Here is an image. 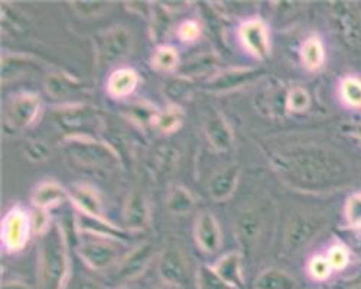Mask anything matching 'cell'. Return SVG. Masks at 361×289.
Segmentation results:
<instances>
[{
    "instance_id": "obj_18",
    "label": "cell",
    "mask_w": 361,
    "mask_h": 289,
    "mask_svg": "<svg viewBox=\"0 0 361 289\" xmlns=\"http://www.w3.org/2000/svg\"><path fill=\"white\" fill-rule=\"evenodd\" d=\"M140 84V75L133 67H118L107 78L106 90L111 99L125 100L130 97Z\"/></svg>"
},
{
    "instance_id": "obj_22",
    "label": "cell",
    "mask_w": 361,
    "mask_h": 289,
    "mask_svg": "<svg viewBox=\"0 0 361 289\" xmlns=\"http://www.w3.org/2000/svg\"><path fill=\"white\" fill-rule=\"evenodd\" d=\"M123 219L129 231H142L149 224V206L142 191L133 190L125 202Z\"/></svg>"
},
{
    "instance_id": "obj_27",
    "label": "cell",
    "mask_w": 361,
    "mask_h": 289,
    "mask_svg": "<svg viewBox=\"0 0 361 289\" xmlns=\"http://www.w3.org/2000/svg\"><path fill=\"white\" fill-rule=\"evenodd\" d=\"M255 289H299V285L289 272L279 268H269L259 275Z\"/></svg>"
},
{
    "instance_id": "obj_33",
    "label": "cell",
    "mask_w": 361,
    "mask_h": 289,
    "mask_svg": "<svg viewBox=\"0 0 361 289\" xmlns=\"http://www.w3.org/2000/svg\"><path fill=\"white\" fill-rule=\"evenodd\" d=\"M150 64H152L155 71L171 73L179 68V52L171 44H161L154 51L152 58H150Z\"/></svg>"
},
{
    "instance_id": "obj_29",
    "label": "cell",
    "mask_w": 361,
    "mask_h": 289,
    "mask_svg": "<svg viewBox=\"0 0 361 289\" xmlns=\"http://www.w3.org/2000/svg\"><path fill=\"white\" fill-rule=\"evenodd\" d=\"M219 66V58L214 54H201L194 56L192 60L187 61L184 66L178 68V75L187 80L201 77L209 71L216 70Z\"/></svg>"
},
{
    "instance_id": "obj_43",
    "label": "cell",
    "mask_w": 361,
    "mask_h": 289,
    "mask_svg": "<svg viewBox=\"0 0 361 289\" xmlns=\"http://www.w3.org/2000/svg\"><path fill=\"white\" fill-rule=\"evenodd\" d=\"M75 15L81 18H94L103 15L107 9L111 8V4L107 2H73L70 4Z\"/></svg>"
},
{
    "instance_id": "obj_45",
    "label": "cell",
    "mask_w": 361,
    "mask_h": 289,
    "mask_svg": "<svg viewBox=\"0 0 361 289\" xmlns=\"http://www.w3.org/2000/svg\"><path fill=\"white\" fill-rule=\"evenodd\" d=\"M158 109H155L154 106H150L149 103H136L130 111V116L140 122V123H152L154 125V121L157 118L158 114Z\"/></svg>"
},
{
    "instance_id": "obj_36",
    "label": "cell",
    "mask_w": 361,
    "mask_h": 289,
    "mask_svg": "<svg viewBox=\"0 0 361 289\" xmlns=\"http://www.w3.org/2000/svg\"><path fill=\"white\" fill-rule=\"evenodd\" d=\"M311 106V94L307 89L300 85H295L286 92V111L289 113H304Z\"/></svg>"
},
{
    "instance_id": "obj_19",
    "label": "cell",
    "mask_w": 361,
    "mask_h": 289,
    "mask_svg": "<svg viewBox=\"0 0 361 289\" xmlns=\"http://www.w3.org/2000/svg\"><path fill=\"white\" fill-rule=\"evenodd\" d=\"M240 172L242 168L238 164H231L216 172L207 185L209 197L219 202L228 199L237 188Z\"/></svg>"
},
{
    "instance_id": "obj_46",
    "label": "cell",
    "mask_w": 361,
    "mask_h": 289,
    "mask_svg": "<svg viewBox=\"0 0 361 289\" xmlns=\"http://www.w3.org/2000/svg\"><path fill=\"white\" fill-rule=\"evenodd\" d=\"M2 289H31L20 281H6L2 283Z\"/></svg>"
},
{
    "instance_id": "obj_11",
    "label": "cell",
    "mask_w": 361,
    "mask_h": 289,
    "mask_svg": "<svg viewBox=\"0 0 361 289\" xmlns=\"http://www.w3.org/2000/svg\"><path fill=\"white\" fill-rule=\"evenodd\" d=\"M263 75L264 71L262 68L231 67L214 74L205 82L204 89L212 94H228L259 81Z\"/></svg>"
},
{
    "instance_id": "obj_47",
    "label": "cell",
    "mask_w": 361,
    "mask_h": 289,
    "mask_svg": "<svg viewBox=\"0 0 361 289\" xmlns=\"http://www.w3.org/2000/svg\"><path fill=\"white\" fill-rule=\"evenodd\" d=\"M78 289H102V288H100V285H97V283L93 282V281H85V282H82V283L78 286Z\"/></svg>"
},
{
    "instance_id": "obj_31",
    "label": "cell",
    "mask_w": 361,
    "mask_h": 289,
    "mask_svg": "<svg viewBox=\"0 0 361 289\" xmlns=\"http://www.w3.org/2000/svg\"><path fill=\"white\" fill-rule=\"evenodd\" d=\"M166 209L171 214L185 216L195 209V198L191 191L183 185L173 187L166 198Z\"/></svg>"
},
{
    "instance_id": "obj_5",
    "label": "cell",
    "mask_w": 361,
    "mask_h": 289,
    "mask_svg": "<svg viewBox=\"0 0 361 289\" xmlns=\"http://www.w3.org/2000/svg\"><path fill=\"white\" fill-rule=\"evenodd\" d=\"M329 18L341 44L353 54L361 52V11L354 2L329 5Z\"/></svg>"
},
{
    "instance_id": "obj_37",
    "label": "cell",
    "mask_w": 361,
    "mask_h": 289,
    "mask_svg": "<svg viewBox=\"0 0 361 289\" xmlns=\"http://www.w3.org/2000/svg\"><path fill=\"white\" fill-rule=\"evenodd\" d=\"M198 289H234L223 281L212 265H202L197 271Z\"/></svg>"
},
{
    "instance_id": "obj_21",
    "label": "cell",
    "mask_w": 361,
    "mask_h": 289,
    "mask_svg": "<svg viewBox=\"0 0 361 289\" xmlns=\"http://www.w3.org/2000/svg\"><path fill=\"white\" fill-rule=\"evenodd\" d=\"M219 276L226 281L234 289L245 288V276H243V254L242 252H228L219 257L212 265Z\"/></svg>"
},
{
    "instance_id": "obj_12",
    "label": "cell",
    "mask_w": 361,
    "mask_h": 289,
    "mask_svg": "<svg viewBox=\"0 0 361 289\" xmlns=\"http://www.w3.org/2000/svg\"><path fill=\"white\" fill-rule=\"evenodd\" d=\"M264 227L266 216L263 209L252 206L240 211L234 226V233L240 249L243 252H252L257 246Z\"/></svg>"
},
{
    "instance_id": "obj_28",
    "label": "cell",
    "mask_w": 361,
    "mask_h": 289,
    "mask_svg": "<svg viewBox=\"0 0 361 289\" xmlns=\"http://www.w3.org/2000/svg\"><path fill=\"white\" fill-rule=\"evenodd\" d=\"M147 20H149V31L152 39L157 42L164 41L169 34L171 25H172L169 8L162 4H152V9H150V16Z\"/></svg>"
},
{
    "instance_id": "obj_41",
    "label": "cell",
    "mask_w": 361,
    "mask_h": 289,
    "mask_svg": "<svg viewBox=\"0 0 361 289\" xmlns=\"http://www.w3.org/2000/svg\"><path fill=\"white\" fill-rule=\"evenodd\" d=\"M23 154L26 159H29L34 164H39L47 161L51 156V149L44 140H27L23 147Z\"/></svg>"
},
{
    "instance_id": "obj_17",
    "label": "cell",
    "mask_w": 361,
    "mask_h": 289,
    "mask_svg": "<svg viewBox=\"0 0 361 289\" xmlns=\"http://www.w3.org/2000/svg\"><path fill=\"white\" fill-rule=\"evenodd\" d=\"M204 135L217 152H228L234 144V133L224 116L219 111L209 113L204 121Z\"/></svg>"
},
{
    "instance_id": "obj_40",
    "label": "cell",
    "mask_w": 361,
    "mask_h": 289,
    "mask_svg": "<svg viewBox=\"0 0 361 289\" xmlns=\"http://www.w3.org/2000/svg\"><path fill=\"white\" fill-rule=\"evenodd\" d=\"M202 37V25L200 20L188 18L176 27V38L183 44H194Z\"/></svg>"
},
{
    "instance_id": "obj_14",
    "label": "cell",
    "mask_w": 361,
    "mask_h": 289,
    "mask_svg": "<svg viewBox=\"0 0 361 289\" xmlns=\"http://www.w3.org/2000/svg\"><path fill=\"white\" fill-rule=\"evenodd\" d=\"M75 226L81 235L100 238L106 240H113L118 243H126L130 240V233L123 228L117 227L106 219L90 217L81 213H77Z\"/></svg>"
},
{
    "instance_id": "obj_26",
    "label": "cell",
    "mask_w": 361,
    "mask_h": 289,
    "mask_svg": "<svg viewBox=\"0 0 361 289\" xmlns=\"http://www.w3.org/2000/svg\"><path fill=\"white\" fill-rule=\"evenodd\" d=\"M41 66H42L41 61L35 60V58L29 56V55H20V54L4 55V58H2V80L5 82H9V81L26 74L27 71L39 68Z\"/></svg>"
},
{
    "instance_id": "obj_38",
    "label": "cell",
    "mask_w": 361,
    "mask_h": 289,
    "mask_svg": "<svg viewBox=\"0 0 361 289\" xmlns=\"http://www.w3.org/2000/svg\"><path fill=\"white\" fill-rule=\"evenodd\" d=\"M307 271H308L310 278L317 281V282H324V281L329 279V276L333 275V272H334V269H333V266H331L326 256L321 254V253H317V254L310 257L308 265H307Z\"/></svg>"
},
{
    "instance_id": "obj_49",
    "label": "cell",
    "mask_w": 361,
    "mask_h": 289,
    "mask_svg": "<svg viewBox=\"0 0 361 289\" xmlns=\"http://www.w3.org/2000/svg\"><path fill=\"white\" fill-rule=\"evenodd\" d=\"M344 289H361V285H348V286H345Z\"/></svg>"
},
{
    "instance_id": "obj_48",
    "label": "cell",
    "mask_w": 361,
    "mask_h": 289,
    "mask_svg": "<svg viewBox=\"0 0 361 289\" xmlns=\"http://www.w3.org/2000/svg\"><path fill=\"white\" fill-rule=\"evenodd\" d=\"M357 245L361 247V228H357Z\"/></svg>"
},
{
    "instance_id": "obj_3",
    "label": "cell",
    "mask_w": 361,
    "mask_h": 289,
    "mask_svg": "<svg viewBox=\"0 0 361 289\" xmlns=\"http://www.w3.org/2000/svg\"><path fill=\"white\" fill-rule=\"evenodd\" d=\"M64 148L77 165L93 169H116L122 158L110 143L94 136H66Z\"/></svg>"
},
{
    "instance_id": "obj_44",
    "label": "cell",
    "mask_w": 361,
    "mask_h": 289,
    "mask_svg": "<svg viewBox=\"0 0 361 289\" xmlns=\"http://www.w3.org/2000/svg\"><path fill=\"white\" fill-rule=\"evenodd\" d=\"M31 223H32L34 235L37 236H44L54 224L49 217V211L37 209V207H34V210L31 211Z\"/></svg>"
},
{
    "instance_id": "obj_16",
    "label": "cell",
    "mask_w": 361,
    "mask_h": 289,
    "mask_svg": "<svg viewBox=\"0 0 361 289\" xmlns=\"http://www.w3.org/2000/svg\"><path fill=\"white\" fill-rule=\"evenodd\" d=\"M157 256V249L154 243L146 242L139 245L136 249H133L130 253H128L122 262H120L117 268V278L118 279H135L139 275H142L146 268L152 264V260Z\"/></svg>"
},
{
    "instance_id": "obj_30",
    "label": "cell",
    "mask_w": 361,
    "mask_h": 289,
    "mask_svg": "<svg viewBox=\"0 0 361 289\" xmlns=\"http://www.w3.org/2000/svg\"><path fill=\"white\" fill-rule=\"evenodd\" d=\"M185 119V113L180 106L168 104L165 109L159 110L154 121V126L164 135H171L180 129Z\"/></svg>"
},
{
    "instance_id": "obj_23",
    "label": "cell",
    "mask_w": 361,
    "mask_h": 289,
    "mask_svg": "<svg viewBox=\"0 0 361 289\" xmlns=\"http://www.w3.org/2000/svg\"><path fill=\"white\" fill-rule=\"evenodd\" d=\"M67 199H70V192L61 184H58L55 181L39 183L31 194V201L34 207L47 211L63 204Z\"/></svg>"
},
{
    "instance_id": "obj_25",
    "label": "cell",
    "mask_w": 361,
    "mask_h": 289,
    "mask_svg": "<svg viewBox=\"0 0 361 289\" xmlns=\"http://www.w3.org/2000/svg\"><path fill=\"white\" fill-rule=\"evenodd\" d=\"M299 56L302 66L308 71H318L324 67L326 60L325 44L318 35H310L302 44H300Z\"/></svg>"
},
{
    "instance_id": "obj_9",
    "label": "cell",
    "mask_w": 361,
    "mask_h": 289,
    "mask_svg": "<svg viewBox=\"0 0 361 289\" xmlns=\"http://www.w3.org/2000/svg\"><path fill=\"white\" fill-rule=\"evenodd\" d=\"M238 44L255 60L263 61L272 51V39L267 23L257 16L247 18L237 27Z\"/></svg>"
},
{
    "instance_id": "obj_10",
    "label": "cell",
    "mask_w": 361,
    "mask_h": 289,
    "mask_svg": "<svg viewBox=\"0 0 361 289\" xmlns=\"http://www.w3.org/2000/svg\"><path fill=\"white\" fill-rule=\"evenodd\" d=\"M90 238L92 239L80 240L77 246L78 256L90 269L102 272L117 264L120 254H122V249H120L118 242L93 236Z\"/></svg>"
},
{
    "instance_id": "obj_42",
    "label": "cell",
    "mask_w": 361,
    "mask_h": 289,
    "mask_svg": "<svg viewBox=\"0 0 361 289\" xmlns=\"http://www.w3.org/2000/svg\"><path fill=\"white\" fill-rule=\"evenodd\" d=\"M344 216L353 228H361V192L351 194L344 206Z\"/></svg>"
},
{
    "instance_id": "obj_15",
    "label": "cell",
    "mask_w": 361,
    "mask_h": 289,
    "mask_svg": "<svg viewBox=\"0 0 361 289\" xmlns=\"http://www.w3.org/2000/svg\"><path fill=\"white\" fill-rule=\"evenodd\" d=\"M194 238L198 249L205 254H214L221 247V228L214 214L201 213L194 224Z\"/></svg>"
},
{
    "instance_id": "obj_1",
    "label": "cell",
    "mask_w": 361,
    "mask_h": 289,
    "mask_svg": "<svg viewBox=\"0 0 361 289\" xmlns=\"http://www.w3.org/2000/svg\"><path fill=\"white\" fill-rule=\"evenodd\" d=\"M270 165L289 188L307 194H328L348 187L353 171L336 149L322 144H292L270 154Z\"/></svg>"
},
{
    "instance_id": "obj_2",
    "label": "cell",
    "mask_w": 361,
    "mask_h": 289,
    "mask_svg": "<svg viewBox=\"0 0 361 289\" xmlns=\"http://www.w3.org/2000/svg\"><path fill=\"white\" fill-rule=\"evenodd\" d=\"M70 273L67 233L59 223H54L39 243V288L64 289Z\"/></svg>"
},
{
    "instance_id": "obj_24",
    "label": "cell",
    "mask_w": 361,
    "mask_h": 289,
    "mask_svg": "<svg viewBox=\"0 0 361 289\" xmlns=\"http://www.w3.org/2000/svg\"><path fill=\"white\" fill-rule=\"evenodd\" d=\"M45 90L54 99H67L84 92L85 85L67 73L49 71L45 77Z\"/></svg>"
},
{
    "instance_id": "obj_35",
    "label": "cell",
    "mask_w": 361,
    "mask_h": 289,
    "mask_svg": "<svg viewBox=\"0 0 361 289\" xmlns=\"http://www.w3.org/2000/svg\"><path fill=\"white\" fill-rule=\"evenodd\" d=\"M164 94L171 102L169 104L180 106L191 96V80L184 77H176L169 80L164 87Z\"/></svg>"
},
{
    "instance_id": "obj_39",
    "label": "cell",
    "mask_w": 361,
    "mask_h": 289,
    "mask_svg": "<svg viewBox=\"0 0 361 289\" xmlns=\"http://www.w3.org/2000/svg\"><path fill=\"white\" fill-rule=\"evenodd\" d=\"M325 256L329 260V264H331V266H333L334 271H344L351 262L350 247L340 242L331 245L328 247Z\"/></svg>"
},
{
    "instance_id": "obj_6",
    "label": "cell",
    "mask_w": 361,
    "mask_h": 289,
    "mask_svg": "<svg viewBox=\"0 0 361 289\" xmlns=\"http://www.w3.org/2000/svg\"><path fill=\"white\" fill-rule=\"evenodd\" d=\"M0 230H2L0 236H2L4 249L11 254L22 252L34 235L31 211L20 204H15L4 216Z\"/></svg>"
},
{
    "instance_id": "obj_4",
    "label": "cell",
    "mask_w": 361,
    "mask_h": 289,
    "mask_svg": "<svg viewBox=\"0 0 361 289\" xmlns=\"http://www.w3.org/2000/svg\"><path fill=\"white\" fill-rule=\"evenodd\" d=\"M42 99L32 92L12 97L4 111V133L13 137L34 126L42 113Z\"/></svg>"
},
{
    "instance_id": "obj_20",
    "label": "cell",
    "mask_w": 361,
    "mask_h": 289,
    "mask_svg": "<svg viewBox=\"0 0 361 289\" xmlns=\"http://www.w3.org/2000/svg\"><path fill=\"white\" fill-rule=\"evenodd\" d=\"M70 199L73 206L77 209V213L104 219L103 216V204L99 191L88 184H77L70 191Z\"/></svg>"
},
{
    "instance_id": "obj_13",
    "label": "cell",
    "mask_w": 361,
    "mask_h": 289,
    "mask_svg": "<svg viewBox=\"0 0 361 289\" xmlns=\"http://www.w3.org/2000/svg\"><path fill=\"white\" fill-rule=\"evenodd\" d=\"M158 275L169 286L185 288L190 281L188 264L184 253L178 247L171 246L158 256Z\"/></svg>"
},
{
    "instance_id": "obj_8",
    "label": "cell",
    "mask_w": 361,
    "mask_h": 289,
    "mask_svg": "<svg viewBox=\"0 0 361 289\" xmlns=\"http://www.w3.org/2000/svg\"><path fill=\"white\" fill-rule=\"evenodd\" d=\"M94 45L102 64H114L132 52L135 41L128 27L113 26L96 35Z\"/></svg>"
},
{
    "instance_id": "obj_34",
    "label": "cell",
    "mask_w": 361,
    "mask_h": 289,
    "mask_svg": "<svg viewBox=\"0 0 361 289\" xmlns=\"http://www.w3.org/2000/svg\"><path fill=\"white\" fill-rule=\"evenodd\" d=\"M341 102L354 110L361 109V78L355 75H347L340 82Z\"/></svg>"
},
{
    "instance_id": "obj_7",
    "label": "cell",
    "mask_w": 361,
    "mask_h": 289,
    "mask_svg": "<svg viewBox=\"0 0 361 289\" xmlns=\"http://www.w3.org/2000/svg\"><path fill=\"white\" fill-rule=\"evenodd\" d=\"M326 220L312 213L293 214L286 223L283 246L288 253H296L311 245L322 231Z\"/></svg>"
},
{
    "instance_id": "obj_32",
    "label": "cell",
    "mask_w": 361,
    "mask_h": 289,
    "mask_svg": "<svg viewBox=\"0 0 361 289\" xmlns=\"http://www.w3.org/2000/svg\"><path fill=\"white\" fill-rule=\"evenodd\" d=\"M279 90L276 85L267 87L262 94L255 102V106L259 109V111L269 118H276L281 110H286V96L279 97Z\"/></svg>"
}]
</instances>
